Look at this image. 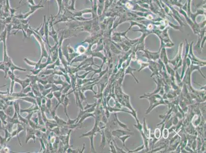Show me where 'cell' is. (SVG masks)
<instances>
[{
    "label": "cell",
    "instance_id": "obj_48",
    "mask_svg": "<svg viewBox=\"0 0 206 153\" xmlns=\"http://www.w3.org/2000/svg\"><path fill=\"white\" fill-rule=\"evenodd\" d=\"M38 87H39V90H40V91L41 92H42L43 91V90L45 89L44 85H43L42 84H41V83H40V82H38Z\"/></svg>",
    "mask_w": 206,
    "mask_h": 153
},
{
    "label": "cell",
    "instance_id": "obj_53",
    "mask_svg": "<svg viewBox=\"0 0 206 153\" xmlns=\"http://www.w3.org/2000/svg\"><path fill=\"white\" fill-rule=\"evenodd\" d=\"M28 2L30 3V4H31L32 5H35V4H34V2H33V0H28Z\"/></svg>",
    "mask_w": 206,
    "mask_h": 153
},
{
    "label": "cell",
    "instance_id": "obj_30",
    "mask_svg": "<svg viewBox=\"0 0 206 153\" xmlns=\"http://www.w3.org/2000/svg\"><path fill=\"white\" fill-rule=\"evenodd\" d=\"M39 139L40 142L41 144V149L40 150V152H41V151H42L43 150L44 151L43 153H46V148L45 144L43 140L42 137L39 138Z\"/></svg>",
    "mask_w": 206,
    "mask_h": 153
},
{
    "label": "cell",
    "instance_id": "obj_39",
    "mask_svg": "<svg viewBox=\"0 0 206 153\" xmlns=\"http://www.w3.org/2000/svg\"><path fill=\"white\" fill-rule=\"evenodd\" d=\"M51 91H52V89H51V88L44 89L42 92H41L42 95V96H43V97H46V96L47 95H48V93L49 92H50Z\"/></svg>",
    "mask_w": 206,
    "mask_h": 153
},
{
    "label": "cell",
    "instance_id": "obj_41",
    "mask_svg": "<svg viewBox=\"0 0 206 153\" xmlns=\"http://www.w3.org/2000/svg\"><path fill=\"white\" fill-rule=\"evenodd\" d=\"M32 91V88H31V85H28V86H27L26 87V88H25L22 91H21L22 92H23V93H25V94H27V93H28L29 92H30V91Z\"/></svg>",
    "mask_w": 206,
    "mask_h": 153
},
{
    "label": "cell",
    "instance_id": "obj_6",
    "mask_svg": "<svg viewBox=\"0 0 206 153\" xmlns=\"http://www.w3.org/2000/svg\"><path fill=\"white\" fill-rule=\"evenodd\" d=\"M14 81L15 83H18L21 85V86L22 87V91L25 88H26L27 86L29 85L30 84V80L28 78L25 80H21L18 77H16V76Z\"/></svg>",
    "mask_w": 206,
    "mask_h": 153
},
{
    "label": "cell",
    "instance_id": "obj_8",
    "mask_svg": "<svg viewBox=\"0 0 206 153\" xmlns=\"http://www.w3.org/2000/svg\"><path fill=\"white\" fill-rule=\"evenodd\" d=\"M40 110V109L39 107V106L37 104H32V105L27 108V109H21L20 110V112L21 113H23V112H27L28 113H31L33 111H38Z\"/></svg>",
    "mask_w": 206,
    "mask_h": 153
},
{
    "label": "cell",
    "instance_id": "obj_1",
    "mask_svg": "<svg viewBox=\"0 0 206 153\" xmlns=\"http://www.w3.org/2000/svg\"><path fill=\"white\" fill-rule=\"evenodd\" d=\"M99 122H97V121H96L95 125H94V127L90 131H89L86 133L83 134L82 135H81L79 137V138L84 137H89L90 140V143H91V150L93 152H96V150H95V149H94V146H93L94 136V135H96V133L97 132H99L100 133L101 131V130L100 129V128L99 127V126H98Z\"/></svg>",
    "mask_w": 206,
    "mask_h": 153
},
{
    "label": "cell",
    "instance_id": "obj_52",
    "mask_svg": "<svg viewBox=\"0 0 206 153\" xmlns=\"http://www.w3.org/2000/svg\"><path fill=\"white\" fill-rule=\"evenodd\" d=\"M86 107H85V108H84V110H86V109H88L90 108V107H91L93 105V104H88L87 102H86Z\"/></svg>",
    "mask_w": 206,
    "mask_h": 153
},
{
    "label": "cell",
    "instance_id": "obj_21",
    "mask_svg": "<svg viewBox=\"0 0 206 153\" xmlns=\"http://www.w3.org/2000/svg\"><path fill=\"white\" fill-rule=\"evenodd\" d=\"M53 93L54 97L57 100V103H59L60 105H61V96H62V90L56 91L53 92Z\"/></svg>",
    "mask_w": 206,
    "mask_h": 153
},
{
    "label": "cell",
    "instance_id": "obj_47",
    "mask_svg": "<svg viewBox=\"0 0 206 153\" xmlns=\"http://www.w3.org/2000/svg\"><path fill=\"white\" fill-rule=\"evenodd\" d=\"M113 141L114 142V144L115 148V149H116V151H118V152H119V153H127L126 152H125V151L123 150L122 149L118 148V147H117V146L116 145V144L115 143V142L114 141V140H113Z\"/></svg>",
    "mask_w": 206,
    "mask_h": 153
},
{
    "label": "cell",
    "instance_id": "obj_35",
    "mask_svg": "<svg viewBox=\"0 0 206 153\" xmlns=\"http://www.w3.org/2000/svg\"><path fill=\"white\" fill-rule=\"evenodd\" d=\"M7 140L4 138L2 137L1 135H0V144L3 147H6V144L7 143Z\"/></svg>",
    "mask_w": 206,
    "mask_h": 153
},
{
    "label": "cell",
    "instance_id": "obj_43",
    "mask_svg": "<svg viewBox=\"0 0 206 153\" xmlns=\"http://www.w3.org/2000/svg\"><path fill=\"white\" fill-rule=\"evenodd\" d=\"M77 120H78V119L75 118V120H71V118H68V122H67V125H72L74 124L75 123H76Z\"/></svg>",
    "mask_w": 206,
    "mask_h": 153
},
{
    "label": "cell",
    "instance_id": "obj_40",
    "mask_svg": "<svg viewBox=\"0 0 206 153\" xmlns=\"http://www.w3.org/2000/svg\"><path fill=\"white\" fill-rule=\"evenodd\" d=\"M30 72H31V73L32 74V75H35V76H38L40 73V72L42 71V70H41V69H37V70H29Z\"/></svg>",
    "mask_w": 206,
    "mask_h": 153
},
{
    "label": "cell",
    "instance_id": "obj_57",
    "mask_svg": "<svg viewBox=\"0 0 206 153\" xmlns=\"http://www.w3.org/2000/svg\"><path fill=\"white\" fill-rule=\"evenodd\" d=\"M154 139H155V140H157V139H156L155 138H154ZM155 141H156V140H155ZM155 143V141H153V144H154Z\"/></svg>",
    "mask_w": 206,
    "mask_h": 153
},
{
    "label": "cell",
    "instance_id": "obj_13",
    "mask_svg": "<svg viewBox=\"0 0 206 153\" xmlns=\"http://www.w3.org/2000/svg\"><path fill=\"white\" fill-rule=\"evenodd\" d=\"M9 63H10V70L12 73H14V71L15 70H18V71H23V72H26V71H27L26 69H22V68H21V67H18V66H17L16 65H15L12 62L11 59H10V60Z\"/></svg>",
    "mask_w": 206,
    "mask_h": 153
},
{
    "label": "cell",
    "instance_id": "obj_10",
    "mask_svg": "<svg viewBox=\"0 0 206 153\" xmlns=\"http://www.w3.org/2000/svg\"><path fill=\"white\" fill-rule=\"evenodd\" d=\"M24 60L25 61V62L27 64H28L29 65L32 66H34V70L39 69V67H40V65L41 62H42V61H41L42 60H40V59H39V60L37 62H34V61H30V60H28V59L26 58L24 59Z\"/></svg>",
    "mask_w": 206,
    "mask_h": 153
},
{
    "label": "cell",
    "instance_id": "obj_18",
    "mask_svg": "<svg viewBox=\"0 0 206 153\" xmlns=\"http://www.w3.org/2000/svg\"><path fill=\"white\" fill-rule=\"evenodd\" d=\"M19 99L23 100L24 101L26 102H27L28 103H30L32 104H37V102H36V100L35 98H33L30 97H23V98H19Z\"/></svg>",
    "mask_w": 206,
    "mask_h": 153
},
{
    "label": "cell",
    "instance_id": "obj_17",
    "mask_svg": "<svg viewBox=\"0 0 206 153\" xmlns=\"http://www.w3.org/2000/svg\"><path fill=\"white\" fill-rule=\"evenodd\" d=\"M7 116H8L4 111H3V110H0V120H1L2 122L3 127L7 124V122L6 121Z\"/></svg>",
    "mask_w": 206,
    "mask_h": 153
},
{
    "label": "cell",
    "instance_id": "obj_12",
    "mask_svg": "<svg viewBox=\"0 0 206 153\" xmlns=\"http://www.w3.org/2000/svg\"><path fill=\"white\" fill-rule=\"evenodd\" d=\"M52 119L56 122L58 126L60 127L67 125V122L64 121L62 118H59L56 114L52 118Z\"/></svg>",
    "mask_w": 206,
    "mask_h": 153
},
{
    "label": "cell",
    "instance_id": "obj_49",
    "mask_svg": "<svg viewBox=\"0 0 206 153\" xmlns=\"http://www.w3.org/2000/svg\"><path fill=\"white\" fill-rule=\"evenodd\" d=\"M53 97H54V96H53V92L51 91L50 92H49L48 95H47L46 96V98H47V99H50V100H51L53 98Z\"/></svg>",
    "mask_w": 206,
    "mask_h": 153
},
{
    "label": "cell",
    "instance_id": "obj_50",
    "mask_svg": "<svg viewBox=\"0 0 206 153\" xmlns=\"http://www.w3.org/2000/svg\"><path fill=\"white\" fill-rule=\"evenodd\" d=\"M31 120L32 121H33L36 124H37V125H39V119H38V117L37 116V117H33L32 116V117L31 118Z\"/></svg>",
    "mask_w": 206,
    "mask_h": 153
},
{
    "label": "cell",
    "instance_id": "obj_14",
    "mask_svg": "<svg viewBox=\"0 0 206 153\" xmlns=\"http://www.w3.org/2000/svg\"><path fill=\"white\" fill-rule=\"evenodd\" d=\"M70 104V100L67 97V96H66L64 99V102L62 104V105L64 107V113L66 115V116L68 118H69V116L68 115V113L67 112V108H68V106L69 105V104Z\"/></svg>",
    "mask_w": 206,
    "mask_h": 153
},
{
    "label": "cell",
    "instance_id": "obj_42",
    "mask_svg": "<svg viewBox=\"0 0 206 153\" xmlns=\"http://www.w3.org/2000/svg\"><path fill=\"white\" fill-rule=\"evenodd\" d=\"M110 152H111V153H116L117 152H116V150L115 149V146H114V144H113L112 141H111L110 142Z\"/></svg>",
    "mask_w": 206,
    "mask_h": 153
},
{
    "label": "cell",
    "instance_id": "obj_25",
    "mask_svg": "<svg viewBox=\"0 0 206 153\" xmlns=\"http://www.w3.org/2000/svg\"><path fill=\"white\" fill-rule=\"evenodd\" d=\"M26 76L30 79L31 84L37 83V82H38L39 79V77L38 76H35V75H31V76L29 75V76H28V75H27Z\"/></svg>",
    "mask_w": 206,
    "mask_h": 153
},
{
    "label": "cell",
    "instance_id": "obj_3",
    "mask_svg": "<svg viewBox=\"0 0 206 153\" xmlns=\"http://www.w3.org/2000/svg\"><path fill=\"white\" fill-rule=\"evenodd\" d=\"M25 130L26 131L27 136H26V143H27L29 140L31 139L33 140L34 143L36 142V139L37 137L35 135V129H33L31 127L29 126V125H26L25 127Z\"/></svg>",
    "mask_w": 206,
    "mask_h": 153
},
{
    "label": "cell",
    "instance_id": "obj_4",
    "mask_svg": "<svg viewBox=\"0 0 206 153\" xmlns=\"http://www.w3.org/2000/svg\"><path fill=\"white\" fill-rule=\"evenodd\" d=\"M130 132V131H125V130H116L113 131L112 132H111V134H112L113 136L116 137L118 138L119 137L122 136H124V135L134 134V133H132Z\"/></svg>",
    "mask_w": 206,
    "mask_h": 153
},
{
    "label": "cell",
    "instance_id": "obj_38",
    "mask_svg": "<svg viewBox=\"0 0 206 153\" xmlns=\"http://www.w3.org/2000/svg\"><path fill=\"white\" fill-rule=\"evenodd\" d=\"M91 71H88L87 73H85L84 75H81V76L78 75V73H77V74H76V75H77V78H79V79H85L86 78V76H88V75L90 73H91Z\"/></svg>",
    "mask_w": 206,
    "mask_h": 153
},
{
    "label": "cell",
    "instance_id": "obj_36",
    "mask_svg": "<svg viewBox=\"0 0 206 153\" xmlns=\"http://www.w3.org/2000/svg\"><path fill=\"white\" fill-rule=\"evenodd\" d=\"M162 131H163V132H162L163 137H164L165 139H167L169 136V131L168 129L167 128H165L164 129L162 130Z\"/></svg>",
    "mask_w": 206,
    "mask_h": 153
},
{
    "label": "cell",
    "instance_id": "obj_23",
    "mask_svg": "<svg viewBox=\"0 0 206 153\" xmlns=\"http://www.w3.org/2000/svg\"><path fill=\"white\" fill-rule=\"evenodd\" d=\"M141 135L142 136V137L143 138V141L144 142V146L145 147L146 149V151L148 152L149 151V147H148V140H149V138H147L146 136L144 134V133H143V131H142L141 132H140Z\"/></svg>",
    "mask_w": 206,
    "mask_h": 153
},
{
    "label": "cell",
    "instance_id": "obj_56",
    "mask_svg": "<svg viewBox=\"0 0 206 153\" xmlns=\"http://www.w3.org/2000/svg\"><path fill=\"white\" fill-rule=\"evenodd\" d=\"M3 149V147L0 144V150H2V149Z\"/></svg>",
    "mask_w": 206,
    "mask_h": 153
},
{
    "label": "cell",
    "instance_id": "obj_11",
    "mask_svg": "<svg viewBox=\"0 0 206 153\" xmlns=\"http://www.w3.org/2000/svg\"><path fill=\"white\" fill-rule=\"evenodd\" d=\"M143 132L145 135L149 139L150 138L151 136V131L150 129H148V127L146 124V118L145 117L144 119V124L143 126Z\"/></svg>",
    "mask_w": 206,
    "mask_h": 153
},
{
    "label": "cell",
    "instance_id": "obj_20",
    "mask_svg": "<svg viewBox=\"0 0 206 153\" xmlns=\"http://www.w3.org/2000/svg\"><path fill=\"white\" fill-rule=\"evenodd\" d=\"M100 134L102 135V142H101V144L100 147H101L102 149H104V148H105V145H106V138L105 135L104 131H103V129L101 130V131Z\"/></svg>",
    "mask_w": 206,
    "mask_h": 153
},
{
    "label": "cell",
    "instance_id": "obj_29",
    "mask_svg": "<svg viewBox=\"0 0 206 153\" xmlns=\"http://www.w3.org/2000/svg\"><path fill=\"white\" fill-rule=\"evenodd\" d=\"M38 119H39V125L40 126H45V123L43 120V118L41 115V112L40 111V110L38 111Z\"/></svg>",
    "mask_w": 206,
    "mask_h": 153
},
{
    "label": "cell",
    "instance_id": "obj_46",
    "mask_svg": "<svg viewBox=\"0 0 206 153\" xmlns=\"http://www.w3.org/2000/svg\"><path fill=\"white\" fill-rule=\"evenodd\" d=\"M41 131L40 130H35V135L38 138L42 137V133Z\"/></svg>",
    "mask_w": 206,
    "mask_h": 153
},
{
    "label": "cell",
    "instance_id": "obj_33",
    "mask_svg": "<svg viewBox=\"0 0 206 153\" xmlns=\"http://www.w3.org/2000/svg\"><path fill=\"white\" fill-rule=\"evenodd\" d=\"M154 138H155L156 139H159L160 138L161 136V132L159 129L158 128H156L155 130V131H154Z\"/></svg>",
    "mask_w": 206,
    "mask_h": 153
},
{
    "label": "cell",
    "instance_id": "obj_5",
    "mask_svg": "<svg viewBox=\"0 0 206 153\" xmlns=\"http://www.w3.org/2000/svg\"><path fill=\"white\" fill-rule=\"evenodd\" d=\"M36 38H37V39L38 40V41L40 42V44H41V48H42V55H41V57L40 58V59L42 60L43 58V57H45V58H47L48 57V56H49V55L47 53V51H46V50L45 49V45L44 44L43 41H42L41 38L39 36H38V35H37L36 36Z\"/></svg>",
    "mask_w": 206,
    "mask_h": 153
},
{
    "label": "cell",
    "instance_id": "obj_15",
    "mask_svg": "<svg viewBox=\"0 0 206 153\" xmlns=\"http://www.w3.org/2000/svg\"><path fill=\"white\" fill-rule=\"evenodd\" d=\"M4 111L7 116L12 117L14 113V108L12 106L10 105L9 106L7 107V108L5 109Z\"/></svg>",
    "mask_w": 206,
    "mask_h": 153
},
{
    "label": "cell",
    "instance_id": "obj_7",
    "mask_svg": "<svg viewBox=\"0 0 206 153\" xmlns=\"http://www.w3.org/2000/svg\"><path fill=\"white\" fill-rule=\"evenodd\" d=\"M73 91L74 92V94L75 96V102H76V104L78 106L80 109L81 110H84V107H83V105H82V102H81V100L80 98L79 95V93H78V88L77 87H76L75 89H73Z\"/></svg>",
    "mask_w": 206,
    "mask_h": 153
},
{
    "label": "cell",
    "instance_id": "obj_28",
    "mask_svg": "<svg viewBox=\"0 0 206 153\" xmlns=\"http://www.w3.org/2000/svg\"><path fill=\"white\" fill-rule=\"evenodd\" d=\"M135 118V120L136 121L137 124L136 125H134V127L135 128L138 130L139 131V132H140L142 131H143V125L142 124H141V123L140 122V121L138 120V119H137V117H136Z\"/></svg>",
    "mask_w": 206,
    "mask_h": 153
},
{
    "label": "cell",
    "instance_id": "obj_34",
    "mask_svg": "<svg viewBox=\"0 0 206 153\" xmlns=\"http://www.w3.org/2000/svg\"><path fill=\"white\" fill-rule=\"evenodd\" d=\"M78 93H79V95L80 97V98L81 100V102H82L84 101H86L87 99L86 98V97L85 96L84 94V92H83L80 89L78 88Z\"/></svg>",
    "mask_w": 206,
    "mask_h": 153
},
{
    "label": "cell",
    "instance_id": "obj_22",
    "mask_svg": "<svg viewBox=\"0 0 206 153\" xmlns=\"http://www.w3.org/2000/svg\"><path fill=\"white\" fill-rule=\"evenodd\" d=\"M53 83L54 84H61V85H62V87L64 88H65L66 87H67V86H68L69 85H70V84H69L67 82H64L62 79H61V77H60V76H59V78H58V79L57 80H54V81H53Z\"/></svg>",
    "mask_w": 206,
    "mask_h": 153
},
{
    "label": "cell",
    "instance_id": "obj_44",
    "mask_svg": "<svg viewBox=\"0 0 206 153\" xmlns=\"http://www.w3.org/2000/svg\"><path fill=\"white\" fill-rule=\"evenodd\" d=\"M42 97H36V98L37 105L39 106L40 109V108L42 106Z\"/></svg>",
    "mask_w": 206,
    "mask_h": 153
},
{
    "label": "cell",
    "instance_id": "obj_2",
    "mask_svg": "<svg viewBox=\"0 0 206 153\" xmlns=\"http://www.w3.org/2000/svg\"><path fill=\"white\" fill-rule=\"evenodd\" d=\"M146 98L148 99V100L150 101V107L147 110V113H149L151 111L152 109L155 107H156V106L159 104H166L165 103V102L163 101L162 98L158 95H154L151 97L150 99L148 98Z\"/></svg>",
    "mask_w": 206,
    "mask_h": 153
},
{
    "label": "cell",
    "instance_id": "obj_16",
    "mask_svg": "<svg viewBox=\"0 0 206 153\" xmlns=\"http://www.w3.org/2000/svg\"><path fill=\"white\" fill-rule=\"evenodd\" d=\"M93 117L94 118H95V116H94L93 113H85L81 117V118L79 119V121L78 122V123H78V124L83 123V122L86 120V119L88 117Z\"/></svg>",
    "mask_w": 206,
    "mask_h": 153
},
{
    "label": "cell",
    "instance_id": "obj_26",
    "mask_svg": "<svg viewBox=\"0 0 206 153\" xmlns=\"http://www.w3.org/2000/svg\"><path fill=\"white\" fill-rule=\"evenodd\" d=\"M115 120H116V122H117V124H118V125H119V126L120 127H121L122 128H124V129H125L127 130V131H130V130L128 129V126H127L126 125H125V124H123V123H121V122H120V121L118 120V117H117V115H116V113L115 114Z\"/></svg>",
    "mask_w": 206,
    "mask_h": 153
},
{
    "label": "cell",
    "instance_id": "obj_27",
    "mask_svg": "<svg viewBox=\"0 0 206 153\" xmlns=\"http://www.w3.org/2000/svg\"><path fill=\"white\" fill-rule=\"evenodd\" d=\"M51 132H53V133L56 135V136H59L61 135V127L59 126H56L54 127L53 129H50Z\"/></svg>",
    "mask_w": 206,
    "mask_h": 153
},
{
    "label": "cell",
    "instance_id": "obj_37",
    "mask_svg": "<svg viewBox=\"0 0 206 153\" xmlns=\"http://www.w3.org/2000/svg\"><path fill=\"white\" fill-rule=\"evenodd\" d=\"M47 108L49 110V111L51 110V107H52V103H51V100L46 98V103L45 104Z\"/></svg>",
    "mask_w": 206,
    "mask_h": 153
},
{
    "label": "cell",
    "instance_id": "obj_31",
    "mask_svg": "<svg viewBox=\"0 0 206 153\" xmlns=\"http://www.w3.org/2000/svg\"><path fill=\"white\" fill-rule=\"evenodd\" d=\"M130 135H124V136H121V137H119L118 138L121 140L122 141V142H123V146L125 148H126V145H125V141L127 140V139H128V138H129V137H130Z\"/></svg>",
    "mask_w": 206,
    "mask_h": 153
},
{
    "label": "cell",
    "instance_id": "obj_19",
    "mask_svg": "<svg viewBox=\"0 0 206 153\" xmlns=\"http://www.w3.org/2000/svg\"><path fill=\"white\" fill-rule=\"evenodd\" d=\"M16 126H17V127H16V131H17V135H18V136H17V138H18V139L19 140V143H20V145L21 146H22V144H21V141L20 140V138H19V133L23 131V130H25L24 127H23V126L22 124H18L16 125Z\"/></svg>",
    "mask_w": 206,
    "mask_h": 153
},
{
    "label": "cell",
    "instance_id": "obj_9",
    "mask_svg": "<svg viewBox=\"0 0 206 153\" xmlns=\"http://www.w3.org/2000/svg\"><path fill=\"white\" fill-rule=\"evenodd\" d=\"M9 78L11 80V88L10 90V93L9 94H11V93L13 92V89L14 86V84H15V78H16L15 75L14 74V73H12L10 70L8 72V75Z\"/></svg>",
    "mask_w": 206,
    "mask_h": 153
},
{
    "label": "cell",
    "instance_id": "obj_24",
    "mask_svg": "<svg viewBox=\"0 0 206 153\" xmlns=\"http://www.w3.org/2000/svg\"><path fill=\"white\" fill-rule=\"evenodd\" d=\"M104 133H105V137L108 143L109 144L110 142L111 141V139H112V138H111V133L110 131V130H109V129L108 128H105V130L104 131Z\"/></svg>",
    "mask_w": 206,
    "mask_h": 153
},
{
    "label": "cell",
    "instance_id": "obj_45",
    "mask_svg": "<svg viewBox=\"0 0 206 153\" xmlns=\"http://www.w3.org/2000/svg\"><path fill=\"white\" fill-rule=\"evenodd\" d=\"M144 147H145V146L144 144V145H143L142 147H139L138 148H137L136 150H133V151H130V150H129L128 149H127V150H128V153H135V152H137L142 150L144 148Z\"/></svg>",
    "mask_w": 206,
    "mask_h": 153
},
{
    "label": "cell",
    "instance_id": "obj_54",
    "mask_svg": "<svg viewBox=\"0 0 206 153\" xmlns=\"http://www.w3.org/2000/svg\"><path fill=\"white\" fill-rule=\"evenodd\" d=\"M2 122L1 121V120H0V131H1L3 129L2 128Z\"/></svg>",
    "mask_w": 206,
    "mask_h": 153
},
{
    "label": "cell",
    "instance_id": "obj_51",
    "mask_svg": "<svg viewBox=\"0 0 206 153\" xmlns=\"http://www.w3.org/2000/svg\"><path fill=\"white\" fill-rule=\"evenodd\" d=\"M27 96L28 97H32V98H35V99L36 98V96L35 95H34V93L32 91L29 92L28 93H27Z\"/></svg>",
    "mask_w": 206,
    "mask_h": 153
},
{
    "label": "cell",
    "instance_id": "obj_32",
    "mask_svg": "<svg viewBox=\"0 0 206 153\" xmlns=\"http://www.w3.org/2000/svg\"><path fill=\"white\" fill-rule=\"evenodd\" d=\"M136 71V69H132V68H131L130 66H128V69L126 70V71L125 72V74H132V76H133L134 78L135 79V80L136 81L137 83H139V81L136 79L135 76L132 74V71Z\"/></svg>",
    "mask_w": 206,
    "mask_h": 153
},
{
    "label": "cell",
    "instance_id": "obj_55",
    "mask_svg": "<svg viewBox=\"0 0 206 153\" xmlns=\"http://www.w3.org/2000/svg\"><path fill=\"white\" fill-rule=\"evenodd\" d=\"M7 93H8V92H2V91H0V95H6V94H7Z\"/></svg>",
    "mask_w": 206,
    "mask_h": 153
}]
</instances>
